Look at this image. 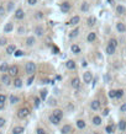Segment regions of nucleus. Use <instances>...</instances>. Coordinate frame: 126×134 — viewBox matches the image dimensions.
Listing matches in <instances>:
<instances>
[{
	"instance_id": "obj_1",
	"label": "nucleus",
	"mask_w": 126,
	"mask_h": 134,
	"mask_svg": "<svg viewBox=\"0 0 126 134\" xmlns=\"http://www.w3.org/2000/svg\"><path fill=\"white\" fill-rule=\"evenodd\" d=\"M25 70H26V73H27L29 75H33V73L36 71V64H35L33 62H29V63H26V65H25Z\"/></svg>"
},
{
	"instance_id": "obj_2",
	"label": "nucleus",
	"mask_w": 126,
	"mask_h": 134,
	"mask_svg": "<svg viewBox=\"0 0 126 134\" xmlns=\"http://www.w3.org/2000/svg\"><path fill=\"white\" fill-rule=\"evenodd\" d=\"M30 115V110L29 108H26V107H22V108H20L19 112H17V117L21 118V119H24V118H26L27 116Z\"/></svg>"
},
{
	"instance_id": "obj_3",
	"label": "nucleus",
	"mask_w": 126,
	"mask_h": 134,
	"mask_svg": "<svg viewBox=\"0 0 126 134\" xmlns=\"http://www.w3.org/2000/svg\"><path fill=\"white\" fill-rule=\"evenodd\" d=\"M9 75L10 76H17V74H19V68H17V65H11V67L9 68Z\"/></svg>"
},
{
	"instance_id": "obj_4",
	"label": "nucleus",
	"mask_w": 126,
	"mask_h": 134,
	"mask_svg": "<svg viewBox=\"0 0 126 134\" xmlns=\"http://www.w3.org/2000/svg\"><path fill=\"white\" fill-rule=\"evenodd\" d=\"M70 85H72L73 89H76V90L80 89V80H79V77H73L72 81H70Z\"/></svg>"
},
{
	"instance_id": "obj_5",
	"label": "nucleus",
	"mask_w": 126,
	"mask_h": 134,
	"mask_svg": "<svg viewBox=\"0 0 126 134\" xmlns=\"http://www.w3.org/2000/svg\"><path fill=\"white\" fill-rule=\"evenodd\" d=\"M1 81H3L4 85L9 86L10 84H11V76H10L9 74H4V75L1 76Z\"/></svg>"
},
{
	"instance_id": "obj_6",
	"label": "nucleus",
	"mask_w": 126,
	"mask_h": 134,
	"mask_svg": "<svg viewBox=\"0 0 126 134\" xmlns=\"http://www.w3.org/2000/svg\"><path fill=\"white\" fill-rule=\"evenodd\" d=\"M14 16H15V19L16 20H22L24 17H25V12H24V10L22 9H17L16 11H15Z\"/></svg>"
},
{
	"instance_id": "obj_7",
	"label": "nucleus",
	"mask_w": 126,
	"mask_h": 134,
	"mask_svg": "<svg viewBox=\"0 0 126 134\" xmlns=\"http://www.w3.org/2000/svg\"><path fill=\"white\" fill-rule=\"evenodd\" d=\"M69 10H70V4H69L68 1H64V3L61 4V11H62V12L66 14V12H68Z\"/></svg>"
},
{
	"instance_id": "obj_8",
	"label": "nucleus",
	"mask_w": 126,
	"mask_h": 134,
	"mask_svg": "<svg viewBox=\"0 0 126 134\" xmlns=\"http://www.w3.org/2000/svg\"><path fill=\"white\" fill-rule=\"evenodd\" d=\"M83 79H84V83H85V84H89V83H92V80H93V74H92L90 71H87V73H84Z\"/></svg>"
},
{
	"instance_id": "obj_9",
	"label": "nucleus",
	"mask_w": 126,
	"mask_h": 134,
	"mask_svg": "<svg viewBox=\"0 0 126 134\" xmlns=\"http://www.w3.org/2000/svg\"><path fill=\"white\" fill-rule=\"evenodd\" d=\"M33 32H35V35H36V36H39V37H42V36L45 35V30H43L42 26H36Z\"/></svg>"
},
{
	"instance_id": "obj_10",
	"label": "nucleus",
	"mask_w": 126,
	"mask_h": 134,
	"mask_svg": "<svg viewBox=\"0 0 126 134\" xmlns=\"http://www.w3.org/2000/svg\"><path fill=\"white\" fill-rule=\"evenodd\" d=\"M90 107H92L93 111H98L100 108V101L99 100H93L92 103H90Z\"/></svg>"
},
{
	"instance_id": "obj_11",
	"label": "nucleus",
	"mask_w": 126,
	"mask_h": 134,
	"mask_svg": "<svg viewBox=\"0 0 126 134\" xmlns=\"http://www.w3.org/2000/svg\"><path fill=\"white\" fill-rule=\"evenodd\" d=\"M80 22V17L79 16H73L72 19L69 20V22H68V25H70V26H76Z\"/></svg>"
},
{
	"instance_id": "obj_12",
	"label": "nucleus",
	"mask_w": 126,
	"mask_h": 134,
	"mask_svg": "<svg viewBox=\"0 0 126 134\" xmlns=\"http://www.w3.org/2000/svg\"><path fill=\"white\" fill-rule=\"evenodd\" d=\"M116 30H117V32H120V33H124V32H126L125 23H122V22H117V23H116Z\"/></svg>"
},
{
	"instance_id": "obj_13",
	"label": "nucleus",
	"mask_w": 126,
	"mask_h": 134,
	"mask_svg": "<svg viewBox=\"0 0 126 134\" xmlns=\"http://www.w3.org/2000/svg\"><path fill=\"white\" fill-rule=\"evenodd\" d=\"M115 11H116L117 15H121V16L126 14V9H125V6H122V5H117L116 9H115Z\"/></svg>"
},
{
	"instance_id": "obj_14",
	"label": "nucleus",
	"mask_w": 126,
	"mask_h": 134,
	"mask_svg": "<svg viewBox=\"0 0 126 134\" xmlns=\"http://www.w3.org/2000/svg\"><path fill=\"white\" fill-rule=\"evenodd\" d=\"M48 121L51 122V123H52V124H55V125H57V124L59 123V122H61V121H59L58 118H57L56 116L53 115V113H52V115H49V117H48Z\"/></svg>"
},
{
	"instance_id": "obj_15",
	"label": "nucleus",
	"mask_w": 126,
	"mask_h": 134,
	"mask_svg": "<svg viewBox=\"0 0 126 134\" xmlns=\"http://www.w3.org/2000/svg\"><path fill=\"white\" fill-rule=\"evenodd\" d=\"M66 67H67V69H69V70H74L76 67H77V64H76L74 60H68L67 63H66Z\"/></svg>"
},
{
	"instance_id": "obj_16",
	"label": "nucleus",
	"mask_w": 126,
	"mask_h": 134,
	"mask_svg": "<svg viewBox=\"0 0 126 134\" xmlns=\"http://www.w3.org/2000/svg\"><path fill=\"white\" fill-rule=\"evenodd\" d=\"M61 132H62V134H69L70 132H72V127L69 124H66L62 127V129H61Z\"/></svg>"
},
{
	"instance_id": "obj_17",
	"label": "nucleus",
	"mask_w": 126,
	"mask_h": 134,
	"mask_svg": "<svg viewBox=\"0 0 126 134\" xmlns=\"http://www.w3.org/2000/svg\"><path fill=\"white\" fill-rule=\"evenodd\" d=\"M97 39V33L95 32H90V33H88V36H87V41L88 42H94Z\"/></svg>"
},
{
	"instance_id": "obj_18",
	"label": "nucleus",
	"mask_w": 126,
	"mask_h": 134,
	"mask_svg": "<svg viewBox=\"0 0 126 134\" xmlns=\"http://www.w3.org/2000/svg\"><path fill=\"white\" fill-rule=\"evenodd\" d=\"M95 22H97V19L94 17V16H90V17H88L87 20V25L89 27H93L94 25H95Z\"/></svg>"
},
{
	"instance_id": "obj_19",
	"label": "nucleus",
	"mask_w": 126,
	"mask_h": 134,
	"mask_svg": "<svg viewBox=\"0 0 126 134\" xmlns=\"http://www.w3.org/2000/svg\"><path fill=\"white\" fill-rule=\"evenodd\" d=\"M115 50H116V48L113 47L111 44H109V43H107V46H106V53L109 54V56H113V54L115 53Z\"/></svg>"
},
{
	"instance_id": "obj_20",
	"label": "nucleus",
	"mask_w": 126,
	"mask_h": 134,
	"mask_svg": "<svg viewBox=\"0 0 126 134\" xmlns=\"http://www.w3.org/2000/svg\"><path fill=\"white\" fill-rule=\"evenodd\" d=\"M52 113L56 116V117L58 118L59 121H62V118H63V111H62V110H55Z\"/></svg>"
},
{
	"instance_id": "obj_21",
	"label": "nucleus",
	"mask_w": 126,
	"mask_h": 134,
	"mask_svg": "<svg viewBox=\"0 0 126 134\" xmlns=\"http://www.w3.org/2000/svg\"><path fill=\"white\" fill-rule=\"evenodd\" d=\"M12 30H14V25H12L11 22H8V23L5 25V27H4V32H5V33H9Z\"/></svg>"
},
{
	"instance_id": "obj_22",
	"label": "nucleus",
	"mask_w": 126,
	"mask_h": 134,
	"mask_svg": "<svg viewBox=\"0 0 126 134\" xmlns=\"http://www.w3.org/2000/svg\"><path fill=\"white\" fill-rule=\"evenodd\" d=\"M35 43H36V39H35V37H29V38L26 39V46H27V47H32Z\"/></svg>"
},
{
	"instance_id": "obj_23",
	"label": "nucleus",
	"mask_w": 126,
	"mask_h": 134,
	"mask_svg": "<svg viewBox=\"0 0 126 134\" xmlns=\"http://www.w3.org/2000/svg\"><path fill=\"white\" fill-rule=\"evenodd\" d=\"M80 10H82L83 12H88V11H89V4H88L87 1H83V3H82Z\"/></svg>"
},
{
	"instance_id": "obj_24",
	"label": "nucleus",
	"mask_w": 126,
	"mask_h": 134,
	"mask_svg": "<svg viewBox=\"0 0 126 134\" xmlns=\"http://www.w3.org/2000/svg\"><path fill=\"white\" fill-rule=\"evenodd\" d=\"M15 50H16L15 44H10V46L6 47V53H8V54H12V53H15Z\"/></svg>"
},
{
	"instance_id": "obj_25",
	"label": "nucleus",
	"mask_w": 126,
	"mask_h": 134,
	"mask_svg": "<svg viewBox=\"0 0 126 134\" xmlns=\"http://www.w3.org/2000/svg\"><path fill=\"white\" fill-rule=\"evenodd\" d=\"M9 65H8V63H3L1 65H0V71L1 73H8L9 71Z\"/></svg>"
},
{
	"instance_id": "obj_26",
	"label": "nucleus",
	"mask_w": 126,
	"mask_h": 134,
	"mask_svg": "<svg viewBox=\"0 0 126 134\" xmlns=\"http://www.w3.org/2000/svg\"><path fill=\"white\" fill-rule=\"evenodd\" d=\"M24 127H15L14 129H12V134H22L24 133Z\"/></svg>"
},
{
	"instance_id": "obj_27",
	"label": "nucleus",
	"mask_w": 126,
	"mask_h": 134,
	"mask_svg": "<svg viewBox=\"0 0 126 134\" xmlns=\"http://www.w3.org/2000/svg\"><path fill=\"white\" fill-rule=\"evenodd\" d=\"M78 35H79V29H74L73 31H70V33H69V38H76Z\"/></svg>"
},
{
	"instance_id": "obj_28",
	"label": "nucleus",
	"mask_w": 126,
	"mask_h": 134,
	"mask_svg": "<svg viewBox=\"0 0 126 134\" xmlns=\"http://www.w3.org/2000/svg\"><path fill=\"white\" fill-rule=\"evenodd\" d=\"M72 53H74V54H78V53H80V47L78 46V44H72Z\"/></svg>"
},
{
	"instance_id": "obj_29",
	"label": "nucleus",
	"mask_w": 126,
	"mask_h": 134,
	"mask_svg": "<svg viewBox=\"0 0 126 134\" xmlns=\"http://www.w3.org/2000/svg\"><path fill=\"white\" fill-rule=\"evenodd\" d=\"M119 129H120L121 132H124L126 129V121L125 119H121V121L119 122Z\"/></svg>"
},
{
	"instance_id": "obj_30",
	"label": "nucleus",
	"mask_w": 126,
	"mask_h": 134,
	"mask_svg": "<svg viewBox=\"0 0 126 134\" xmlns=\"http://www.w3.org/2000/svg\"><path fill=\"white\" fill-rule=\"evenodd\" d=\"M19 101H20V98L17 96H15V95L10 96V103H11V105H15V103H17Z\"/></svg>"
},
{
	"instance_id": "obj_31",
	"label": "nucleus",
	"mask_w": 126,
	"mask_h": 134,
	"mask_svg": "<svg viewBox=\"0 0 126 134\" xmlns=\"http://www.w3.org/2000/svg\"><path fill=\"white\" fill-rule=\"evenodd\" d=\"M77 127L79 128V129H84V128H85V122H84L83 119L77 121Z\"/></svg>"
},
{
	"instance_id": "obj_32",
	"label": "nucleus",
	"mask_w": 126,
	"mask_h": 134,
	"mask_svg": "<svg viewBox=\"0 0 126 134\" xmlns=\"http://www.w3.org/2000/svg\"><path fill=\"white\" fill-rule=\"evenodd\" d=\"M93 124L94 125H100L101 124V118L98 117V116H95V117L93 118Z\"/></svg>"
},
{
	"instance_id": "obj_33",
	"label": "nucleus",
	"mask_w": 126,
	"mask_h": 134,
	"mask_svg": "<svg viewBox=\"0 0 126 134\" xmlns=\"http://www.w3.org/2000/svg\"><path fill=\"white\" fill-rule=\"evenodd\" d=\"M14 86L17 87V89L21 87L22 86V80H21V79H15V80H14Z\"/></svg>"
},
{
	"instance_id": "obj_34",
	"label": "nucleus",
	"mask_w": 126,
	"mask_h": 134,
	"mask_svg": "<svg viewBox=\"0 0 126 134\" xmlns=\"http://www.w3.org/2000/svg\"><path fill=\"white\" fill-rule=\"evenodd\" d=\"M14 6H15V3H12V1H10V3H8V6H6V11H12V9H14Z\"/></svg>"
},
{
	"instance_id": "obj_35",
	"label": "nucleus",
	"mask_w": 126,
	"mask_h": 134,
	"mask_svg": "<svg viewBox=\"0 0 126 134\" xmlns=\"http://www.w3.org/2000/svg\"><path fill=\"white\" fill-rule=\"evenodd\" d=\"M35 19H36V20L43 19V12H42V11H37V12L35 14Z\"/></svg>"
},
{
	"instance_id": "obj_36",
	"label": "nucleus",
	"mask_w": 126,
	"mask_h": 134,
	"mask_svg": "<svg viewBox=\"0 0 126 134\" xmlns=\"http://www.w3.org/2000/svg\"><path fill=\"white\" fill-rule=\"evenodd\" d=\"M109 44H111L113 47H115V48H117V41L115 38H111L110 41H109Z\"/></svg>"
},
{
	"instance_id": "obj_37",
	"label": "nucleus",
	"mask_w": 126,
	"mask_h": 134,
	"mask_svg": "<svg viewBox=\"0 0 126 134\" xmlns=\"http://www.w3.org/2000/svg\"><path fill=\"white\" fill-rule=\"evenodd\" d=\"M48 105H51V106H56V105H57V101H56V98H53V97L48 98Z\"/></svg>"
},
{
	"instance_id": "obj_38",
	"label": "nucleus",
	"mask_w": 126,
	"mask_h": 134,
	"mask_svg": "<svg viewBox=\"0 0 126 134\" xmlns=\"http://www.w3.org/2000/svg\"><path fill=\"white\" fill-rule=\"evenodd\" d=\"M124 96V90H116V98H121Z\"/></svg>"
},
{
	"instance_id": "obj_39",
	"label": "nucleus",
	"mask_w": 126,
	"mask_h": 134,
	"mask_svg": "<svg viewBox=\"0 0 126 134\" xmlns=\"http://www.w3.org/2000/svg\"><path fill=\"white\" fill-rule=\"evenodd\" d=\"M8 43V39L5 37H0V46H5Z\"/></svg>"
},
{
	"instance_id": "obj_40",
	"label": "nucleus",
	"mask_w": 126,
	"mask_h": 134,
	"mask_svg": "<svg viewBox=\"0 0 126 134\" xmlns=\"http://www.w3.org/2000/svg\"><path fill=\"white\" fill-rule=\"evenodd\" d=\"M6 12V9L4 8V5H0V16H4Z\"/></svg>"
},
{
	"instance_id": "obj_41",
	"label": "nucleus",
	"mask_w": 126,
	"mask_h": 134,
	"mask_svg": "<svg viewBox=\"0 0 126 134\" xmlns=\"http://www.w3.org/2000/svg\"><path fill=\"white\" fill-rule=\"evenodd\" d=\"M109 96H110L111 98H115V97H116V90H111V91L109 92Z\"/></svg>"
},
{
	"instance_id": "obj_42",
	"label": "nucleus",
	"mask_w": 126,
	"mask_h": 134,
	"mask_svg": "<svg viewBox=\"0 0 126 134\" xmlns=\"http://www.w3.org/2000/svg\"><path fill=\"white\" fill-rule=\"evenodd\" d=\"M25 31H26V30H25V27L20 26L19 29H17V33H19V35H24V33H25Z\"/></svg>"
},
{
	"instance_id": "obj_43",
	"label": "nucleus",
	"mask_w": 126,
	"mask_h": 134,
	"mask_svg": "<svg viewBox=\"0 0 126 134\" xmlns=\"http://www.w3.org/2000/svg\"><path fill=\"white\" fill-rule=\"evenodd\" d=\"M105 132H106V133H113V127H111V125H106V128H105Z\"/></svg>"
},
{
	"instance_id": "obj_44",
	"label": "nucleus",
	"mask_w": 126,
	"mask_h": 134,
	"mask_svg": "<svg viewBox=\"0 0 126 134\" xmlns=\"http://www.w3.org/2000/svg\"><path fill=\"white\" fill-rule=\"evenodd\" d=\"M27 4L31 5V6H33V5H36V4H37V0H27Z\"/></svg>"
},
{
	"instance_id": "obj_45",
	"label": "nucleus",
	"mask_w": 126,
	"mask_h": 134,
	"mask_svg": "<svg viewBox=\"0 0 126 134\" xmlns=\"http://www.w3.org/2000/svg\"><path fill=\"white\" fill-rule=\"evenodd\" d=\"M14 54H15L16 57H21V56L24 54V52H22V50H15V53H14Z\"/></svg>"
},
{
	"instance_id": "obj_46",
	"label": "nucleus",
	"mask_w": 126,
	"mask_h": 134,
	"mask_svg": "<svg viewBox=\"0 0 126 134\" xmlns=\"http://www.w3.org/2000/svg\"><path fill=\"white\" fill-rule=\"evenodd\" d=\"M46 95H47V91H46V90H42V91H41V97H42L43 100L46 98Z\"/></svg>"
},
{
	"instance_id": "obj_47",
	"label": "nucleus",
	"mask_w": 126,
	"mask_h": 134,
	"mask_svg": "<svg viewBox=\"0 0 126 134\" xmlns=\"http://www.w3.org/2000/svg\"><path fill=\"white\" fill-rule=\"evenodd\" d=\"M5 101H6V96L0 94V102H5Z\"/></svg>"
},
{
	"instance_id": "obj_48",
	"label": "nucleus",
	"mask_w": 126,
	"mask_h": 134,
	"mask_svg": "<svg viewBox=\"0 0 126 134\" xmlns=\"http://www.w3.org/2000/svg\"><path fill=\"white\" fill-rule=\"evenodd\" d=\"M33 79H35V76H33V75H31V76L29 77V80H27V85H31V84H32Z\"/></svg>"
},
{
	"instance_id": "obj_49",
	"label": "nucleus",
	"mask_w": 126,
	"mask_h": 134,
	"mask_svg": "<svg viewBox=\"0 0 126 134\" xmlns=\"http://www.w3.org/2000/svg\"><path fill=\"white\" fill-rule=\"evenodd\" d=\"M120 111H121V112H126V102L121 105V107H120Z\"/></svg>"
},
{
	"instance_id": "obj_50",
	"label": "nucleus",
	"mask_w": 126,
	"mask_h": 134,
	"mask_svg": "<svg viewBox=\"0 0 126 134\" xmlns=\"http://www.w3.org/2000/svg\"><path fill=\"white\" fill-rule=\"evenodd\" d=\"M5 122H6V121H5L4 118H1V117H0V128L5 125Z\"/></svg>"
},
{
	"instance_id": "obj_51",
	"label": "nucleus",
	"mask_w": 126,
	"mask_h": 134,
	"mask_svg": "<svg viewBox=\"0 0 126 134\" xmlns=\"http://www.w3.org/2000/svg\"><path fill=\"white\" fill-rule=\"evenodd\" d=\"M37 134H46V132H45V129L39 128V129H37Z\"/></svg>"
},
{
	"instance_id": "obj_52",
	"label": "nucleus",
	"mask_w": 126,
	"mask_h": 134,
	"mask_svg": "<svg viewBox=\"0 0 126 134\" xmlns=\"http://www.w3.org/2000/svg\"><path fill=\"white\" fill-rule=\"evenodd\" d=\"M35 106H36V107H39L40 106V98H37V97L35 98Z\"/></svg>"
},
{
	"instance_id": "obj_53",
	"label": "nucleus",
	"mask_w": 126,
	"mask_h": 134,
	"mask_svg": "<svg viewBox=\"0 0 126 134\" xmlns=\"http://www.w3.org/2000/svg\"><path fill=\"white\" fill-rule=\"evenodd\" d=\"M107 115H109V110L106 108V110H104V111H103V116H107Z\"/></svg>"
},
{
	"instance_id": "obj_54",
	"label": "nucleus",
	"mask_w": 126,
	"mask_h": 134,
	"mask_svg": "<svg viewBox=\"0 0 126 134\" xmlns=\"http://www.w3.org/2000/svg\"><path fill=\"white\" fill-rule=\"evenodd\" d=\"M4 103H5V102H0V110H3V108H4Z\"/></svg>"
},
{
	"instance_id": "obj_55",
	"label": "nucleus",
	"mask_w": 126,
	"mask_h": 134,
	"mask_svg": "<svg viewBox=\"0 0 126 134\" xmlns=\"http://www.w3.org/2000/svg\"><path fill=\"white\" fill-rule=\"evenodd\" d=\"M107 3H109V4H113V0H107Z\"/></svg>"
},
{
	"instance_id": "obj_56",
	"label": "nucleus",
	"mask_w": 126,
	"mask_h": 134,
	"mask_svg": "<svg viewBox=\"0 0 126 134\" xmlns=\"http://www.w3.org/2000/svg\"><path fill=\"white\" fill-rule=\"evenodd\" d=\"M94 134H99V133H94Z\"/></svg>"
}]
</instances>
